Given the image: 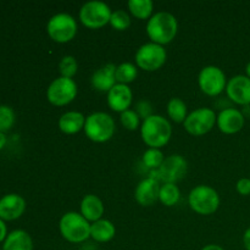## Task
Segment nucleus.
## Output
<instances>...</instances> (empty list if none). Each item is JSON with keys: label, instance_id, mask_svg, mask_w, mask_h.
I'll return each mask as SVG.
<instances>
[{"label": "nucleus", "instance_id": "obj_1", "mask_svg": "<svg viewBox=\"0 0 250 250\" xmlns=\"http://www.w3.org/2000/svg\"><path fill=\"white\" fill-rule=\"evenodd\" d=\"M178 32L177 19L167 11L155 12L146 22V34L151 43L159 45L170 44Z\"/></svg>", "mask_w": 250, "mask_h": 250}, {"label": "nucleus", "instance_id": "obj_2", "mask_svg": "<svg viewBox=\"0 0 250 250\" xmlns=\"http://www.w3.org/2000/svg\"><path fill=\"white\" fill-rule=\"evenodd\" d=\"M171 136H172V126L170 121L161 115L154 114L153 116L142 122V141L149 148L161 149L170 142Z\"/></svg>", "mask_w": 250, "mask_h": 250}, {"label": "nucleus", "instance_id": "obj_3", "mask_svg": "<svg viewBox=\"0 0 250 250\" xmlns=\"http://www.w3.org/2000/svg\"><path fill=\"white\" fill-rule=\"evenodd\" d=\"M59 231L68 243H84L90 238V222L87 221L80 212L68 211L61 216Z\"/></svg>", "mask_w": 250, "mask_h": 250}, {"label": "nucleus", "instance_id": "obj_4", "mask_svg": "<svg viewBox=\"0 0 250 250\" xmlns=\"http://www.w3.org/2000/svg\"><path fill=\"white\" fill-rule=\"evenodd\" d=\"M84 133L94 143H105L114 137L116 124L111 115L104 111L92 112L85 117Z\"/></svg>", "mask_w": 250, "mask_h": 250}, {"label": "nucleus", "instance_id": "obj_5", "mask_svg": "<svg viewBox=\"0 0 250 250\" xmlns=\"http://www.w3.org/2000/svg\"><path fill=\"white\" fill-rule=\"evenodd\" d=\"M220 195L212 187L199 185L193 188L188 195V205L198 215H212L220 207Z\"/></svg>", "mask_w": 250, "mask_h": 250}, {"label": "nucleus", "instance_id": "obj_6", "mask_svg": "<svg viewBox=\"0 0 250 250\" xmlns=\"http://www.w3.org/2000/svg\"><path fill=\"white\" fill-rule=\"evenodd\" d=\"M78 32V24L75 17L66 12H60L50 17L46 23V33L51 41L65 44L75 39Z\"/></svg>", "mask_w": 250, "mask_h": 250}, {"label": "nucleus", "instance_id": "obj_7", "mask_svg": "<svg viewBox=\"0 0 250 250\" xmlns=\"http://www.w3.org/2000/svg\"><path fill=\"white\" fill-rule=\"evenodd\" d=\"M111 9L107 4L98 0L87 1L82 5L80 10V21L84 27L89 29H99L110 23Z\"/></svg>", "mask_w": 250, "mask_h": 250}, {"label": "nucleus", "instance_id": "obj_8", "mask_svg": "<svg viewBox=\"0 0 250 250\" xmlns=\"http://www.w3.org/2000/svg\"><path fill=\"white\" fill-rule=\"evenodd\" d=\"M136 66L146 72L158 71L165 65L167 60V53L163 45L155 43H146L136 51Z\"/></svg>", "mask_w": 250, "mask_h": 250}, {"label": "nucleus", "instance_id": "obj_9", "mask_svg": "<svg viewBox=\"0 0 250 250\" xmlns=\"http://www.w3.org/2000/svg\"><path fill=\"white\" fill-rule=\"evenodd\" d=\"M78 93L77 83L73 78L58 77L49 84L46 99L54 106H66L76 99Z\"/></svg>", "mask_w": 250, "mask_h": 250}, {"label": "nucleus", "instance_id": "obj_10", "mask_svg": "<svg viewBox=\"0 0 250 250\" xmlns=\"http://www.w3.org/2000/svg\"><path fill=\"white\" fill-rule=\"evenodd\" d=\"M227 82L229 81L224 71L214 65L203 67L198 75V85L208 97H220L226 90Z\"/></svg>", "mask_w": 250, "mask_h": 250}, {"label": "nucleus", "instance_id": "obj_11", "mask_svg": "<svg viewBox=\"0 0 250 250\" xmlns=\"http://www.w3.org/2000/svg\"><path fill=\"white\" fill-rule=\"evenodd\" d=\"M217 115L214 109L210 107H199L188 114L187 119L183 122L185 129L194 137L204 136L209 133L216 125Z\"/></svg>", "mask_w": 250, "mask_h": 250}, {"label": "nucleus", "instance_id": "obj_12", "mask_svg": "<svg viewBox=\"0 0 250 250\" xmlns=\"http://www.w3.org/2000/svg\"><path fill=\"white\" fill-rule=\"evenodd\" d=\"M188 171V163L182 155L180 154H172L170 156H166L163 165L156 171L151 172V177L156 178L163 183H177L178 181L186 177Z\"/></svg>", "mask_w": 250, "mask_h": 250}, {"label": "nucleus", "instance_id": "obj_13", "mask_svg": "<svg viewBox=\"0 0 250 250\" xmlns=\"http://www.w3.org/2000/svg\"><path fill=\"white\" fill-rule=\"evenodd\" d=\"M225 92L233 104L242 107L250 105V78L246 75L233 76L227 82Z\"/></svg>", "mask_w": 250, "mask_h": 250}, {"label": "nucleus", "instance_id": "obj_14", "mask_svg": "<svg viewBox=\"0 0 250 250\" xmlns=\"http://www.w3.org/2000/svg\"><path fill=\"white\" fill-rule=\"evenodd\" d=\"M217 128L224 134H236L243 129L246 125V117L242 111L236 107L222 110L219 112L216 119Z\"/></svg>", "mask_w": 250, "mask_h": 250}, {"label": "nucleus", "instance_id": "obj_15", "mask_svg": "<svg viewBox=\"0 0 250 250\" xmlns=\"http://www.w3.org/2000/svg\"><path fill=\"white\" fill-rule=\"evenodd\" d=\"M160 182L154 177H146L137 185L134 189V199L142 207H153L159 202Z\"/></svg>", "mask_w": 250, "mask_h": 250}, {"label": "nucleus", "instance_id": "obj_16", "mask_svg": "<svg viewBox=\"0 0 250 250\" xmlns=\"http://www.w3.org/2000/svg\"><path fill=\"white\" fill-rule=\"evenodd\" d=\"M107 106L115 112H122L127 111L131 107L132 102H133V93H132L131 88L127 84H120L116 83L111 89L107 92L106 97Z\"/></svg>", "mask_w": 250, "mask_h": 250}, {"label": "nucleus", "instance_id": "obj_17", "mask_svg": "<svg viewBox=\"0 0 250 250\" xmlns=\"http://www.w3.org/2000/svg\"><path fill=\"white\" fill-rule=\"evenodd\" d=\"M26 210V200L16 193H10L0 198V219L14 221L20 219Z\"/></svg>", "mask_w": 250, "mask_h": 250}, {"label": "nucleus", "instance_id": "obj_18", "mask_svg": "<svg viewBox=\"0 0 250 250\" xmlns=\"http://www.w3.org/2000/svg\"><path fill=\"white\" fill-rule=\"evenodd\" d=\"M115 72H116V65L114 63H106L98 68L90 77L92 87L99 92L107 93L117 83Z\"/></svg>", "mask_w": 250, "mask_h": 250}, {"label": "nucleus", "instance_id": "obj_19", "mask_svg": "<svg viewBox=\"0 0 250 250\" xmlns=\"http://www.w3.org/2000/svg\"><path fill=\"white\" fill-rule=\"evenodd\" d=\"M104 211V203L102 202V199H100L98 195L87 194L83 197L82 200H81L80 214L82 215L87 221H89L90 224L103 219Z\"/></svg>", "mask_w": 250, "mask_h": 250}, {"label": "nucleus", "instance_id": "obj_20", "mask_svg": "<svg viewBox=\"0 0 250 250\" xmlns=\"http://www.w3.org/2000/svg\"><path fill=\"white\" fill-rule=\"evenodd\" d=\"M59 128L65 134H76L84 129L85 116L80 111H67L59 119Z\"/></svg>", "mask_w": 250, "mask_h": 250}, {"label": "nucleus", "instance_id": "obj_21", "mask_svg": "<svg viewBox=\"0 0 250 250\" xmlns=\"http://www.w3.org/2000/svg\"><path fill=\"white\" fill-rule=\"evenodd\" d=\"M116 236V227L110 220L100 219L90 224V238L97 243H107Z\"/></svg>", "mask_w": 250, "mask_h": 250}, {"label": "nucleus", "instance_id": "obj_22", "mask_svg": "<svg viewBox=\"0 0 250 250\" xmlns=\"http://www.w3.org/2000/svg\"><path fill=\"white\" fill-rule=\"evenodd\" d=\"M2 250H33V241L24 229H14L5 238Z\"/></svg>", "mask_w": 250, "mask_h": 250}, {"label": "nucleus", "instance_id": "obj_23", "mask_svg": "<svg viewBox=\"0 0 250 250\" xmlns=\"http://www.w3.org/2000/svg\"><path fill=\"white\" fill-rule=\"evenodd\" d=\"M166 112L171 121L175 124H183L188 116V109L186 103L181 98H172L167 103Z\"/></svg>", "mask_w": 250, "mask_h": 250}, {"label": "nucleus", "instance_id": "obj_24", "mask_svg": "<svg viewBox=\"0 0 250 250\" xmlns=\"http://www.w3.org/2000/svg\"><path fill=\"white\" fill-rule=\"evenodd\" d=\"M127 6L132 16L138 20H149L154 15V4L151 0H129Z\"/></svg>", "mask_w": 250, "mask_h": 250}, {"label": "nucleus", "instance_id": "obj_25", "mask_svg": "<svg viewBox=\"0 0 250 250\" xmlns=\"http://www.w3.org/2000/svg\"><path fill=\"white\" fill-rule=\"evenodd\" d=\"M181 199V190L176 183H163L159 193V202L165 207H175Z\"/></svg>", "mask_w": 250, "mask_h": 250}, {"label": "nucleus", "instance_id": "obj_26", "mask_svg": "<svg viewBox=\"0 0 250 250\" xmlns=\"http://www.w3.org/2000/svg\"><path fill=\"white\" fill-rule=\"evenodd\" d=\"M138 76V67L132 62H122L116 66L115 78L120 84H127L134 82Z\"/></svg>", "mask_w": 250, "mask_h": 250}, {"label": "nucleus", "instance_id": "obj_27", "mask_svg": "<svg viewBox=\"0 0 250 250\" xmlns=\"http://www.w3.org/2000/svg\"><path fill=\"white\" fill-rule=\"evenodd\" d=\"M164 160H165V156H164L161 149L148 148L143 153V156H142V161H143L144 166L151 171L158 170L163 165Z\"/></svg>", "mask_w": 250, "mask_h": 250}, {"label": "nucleus", "instance_id": "obj_28", "mask_svg": "<svg viewBox=\"0 0 250 250\" xmlns=\"http://www.w3.org/2000/svg\"><path fill=\"white\" fill-rule=\"evenodd\" d=\"M109 24L115 31H127L131 26V16L125 10H115V11H112Z\"/></svg>", "mask_w": 250, "mask_h": 250}, {"label": "nucleus", "instance_id": "obj_29", "mask_svg": "<svg viewBox=\"0 0 250 250\" xmlns=\"http://www.w3.org/2000/svg\"><path fill=\"white\" fill-rule=\"evenodd\" d=\"M78 62L72 55H66L59 62V72L61 77L73 78L77 75Z\"/></svg>", "mask_w": 250, "mask_h": 250}, {"label": "nucleus", "instance_id": "obj_30", "mask_svg": "<svg viewBox=\"0 0 250 250\" xmlns=\"http://www.w3.org/2000/svg\"><path fill=\"white\" fill-rule=\"evenodd\" d=\"M16 121V115L14 109L9 105H0V132L10 131Z\"/></svg>", "mask_w": 250, "mask_h": 250}, {"label": "nucleus", "instance_id": "obj_31", "mask_svg": "<svg viewBox=\"0 0 250 250\" xmlns=\"http://www.w3.org/2000/svg\"><path fill=\"white\" fill-rule=\"evenodd\" d=\"M120 122H121L122 126L125 127L128 131H137L138 128H141V117L137 115V112L134 110L129 109L127 111L120 114Z\"/></svg>", "mask_w": 250, "mask_h": 250}, {"label": "nucleus", "instance_id": "obj_32", "mask_svg": "<svg viewBox=\"0 0 250 250\" xmlns=\"http://www.w3.org/2000/svg\"><path fill=\"white\" fill-rule=\"evenodd\" d=\"M134 111L137 112V115H138V116L141 117V120H143V121L154 115L153 105H151V103L149 102V100L146 99L138 100V102L136 103V105H134Z\"/></svg>", "mask_w": 250, "mask_h": 250}, {"label": "nucleus", "instance_id": "obj_33", "mask_svg": "<svg viewBox=\"0 0 250 250\" xmlns=\"http://www.w3.org/2000/svg\"><path fill=\"white\" fill-rule=\"evenodd\" d=\"M236 190L238 192V194L243 195V197L250 195V178L243 177L238 180L236 185Z\"/></svg>", "mask_w": 250, "mask_h": 250}, {"label": "nucleus", "instance_id": "obj_34", "mask_svg": "<svg viewBox=\"0 0 250 250\" xmlns=\"http://www.w3.org/2000/svg\"><path fill=\"white\" fill-rule=\"evenodd\" d=\"M7 234L9 233H7V227L5 225V221L2 219H0V243H4Z\"/></svg>", "mask_w": 250, "mask_h": 250}, {"label": "nucleus", "instance_id": "obj_35", "mask_svg": "<svg viewBox=\"0 0 250 250\" xmlns=\"http://www.w3.org/2000/svg\"><path fill=\"white\" fill-rule=\"evenodd\" d=\"M243 246L246 250H250V227L246 229L243 234Z\"/></svg>", "mask_w": 250, "mask_h": 250}, {"label": "nucleus", "instance_id": "obj_36", "mask_svg": "<svg viewBox=\"0 0 250 250\" xmlns=\"http://www.w3.org/2000/svg\"><path fill=\"white\" fill-rule=\"evenodd\" d=\"M202 250H225L219 244H208V246L203 247Z\"/></svg>", "mask_w": 250, "mask_h": 250}, {"label": "nucleus", "instance_id": "obj_37", "mask_svg": "<svg viewBox=\"0 0 250 250\" xmlns=\"http://www.w3.org/2000/svg\"><path fill=\"white\" fill-rule=\"evenodd\" d=\"M6 136H5V133H2V132H0V150H2L4 149V146H6Z\"/></svg>", "mask_w": 250, "mask_h": 250}, {"label": "nucleus", "instance_id": "obj_38", "mask_svg": "<svg viewBox=\"0 0 250 250\" xmlns=\"http://www.w3.org/2000/svg\"><path fill=\"white\" fill-rule=\"evenodd\" d=\"M241 111H242V114H243V116L246 117V119H250V105L243 106V109H242Z\"/></svg>", "mask_w": 250, "mask_h": 250}, {"label": "nucleus", "instance_id": "obj_39", "mask_svg": "<svg viewBox=\"0 0 250 250\" xmlns=\"http://www.w3.org/2000/svg\"><path fill=\"white\" fill-rule=\"evenodd\" d=\"M246 76L250 78V61L247 63V66H246Z\"/></svg>", "mask_w": 250, "mask_h": 250}]
</instances>
